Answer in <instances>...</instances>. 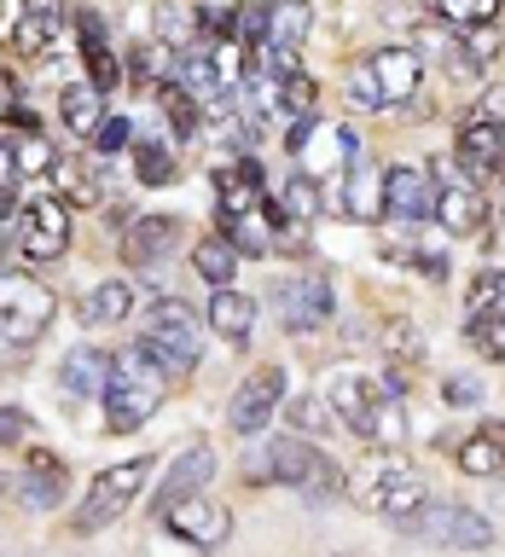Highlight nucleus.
I'll return each mask as SVG.
<instances>
[{"mask_svg": "<svg viewBox=\"0 0 505 557\" xmlns=\"http://www.w3.org/2000/svg\"><path fill=\"white\" fill-rule=\"evenodd\" d=\"M308 139H313V116H296V122H291V134H285V151H291V157H303V151H308Z\"/></svg>", "mask_w": 505, "mask_h": 557, "instance_id": "49530a36", "label": "nucleus"}, {"mask_svg": "<svg viewBox=\"0 0 505 557\" xmlns=\"http://www.w3.org/2000/svg\"><path fill=\"white\" fill-rule=\"evenodd\" d=\"M285 389H291L285 366H256V372L226 395V430L233 435H261L273 424V412L285 407Z\"/></svg>", "mask_w": 505, "mask_h": 557, "instance_id": "9b49d317", "label": "nucleus"}, {"mask_svg": "<svg viewBox=\"0 0 505 557\" xmlns=\"http://www.w3.org/2000/svg\"><path fill=\"white\" fill-rule=\"evenodd\" d=\"M331 308H337V296H331V278L325 273H296L285 278V285L273 290V313H279V325L285 331H320L331 320Z\"/></svg>", "mask_w": 505, "mask_h": 557, "instance_id": "ddd939ff", "label": "nucleus"}, {"mask_svg": "<svg viewBox=\"0 0 505 557\" xmlns=\"http://www.w3.org/2000/svg\"><path fill=\"white\" fill-rule=\"evenodd\" d=\"M348 499H355L360 511H378V517L401 522V517H418L430 505V482L418 476L407 459H372L348 476Z\"/></svg>", "mask_w": 505, "mask_h": 557, "instance_id": "423d86ee", "label": "nucleus"}, {"mask_svg": "<svg viewBox=\"0 0 505 557\" xmlns=\"http://www.w3.org/2000/svg\"><path fill=\"white\" fill-rule=\"evenodd\" d=\"M256 7H273V0H256Z\"/></svg>", "mask_w": 505, "mask_h": 557, "instance_id": "09e8293b", "label": "nucleus"}, {"mask_svg": "<svg viewBox=\"0 0 505 557\" xmlns=\"http://www.w3.org/2000/svg\"><path fill=\"white\" fill-rule=\"evenodd\" d=\"M435 215V186H430V169L418 163H395L383 174V221H395L401 233H412L418 221Z\"/></svg>", "mask_w": 505, "mask_h": 557, "instance_id": "2eb2a0df", "label": "nucleus"}, {"mask_svg": "<svg viewBox=\"0 0 505 557\" xmlns=\"http://www.w3.org/2000/svg\"><path fill=\"white\" fill-rule=\"evenodd\" d=\"M279 104H285L291 116H313L320 111V87H313L303 70H291V76H279Z\"/></svg>", "mask_w": 505, "mask_h": 557, "instance_id": "e433bc0d", "label": "nucleus"}, {"mask_svg": "<svg viewBox=\"0 0 505 557\" xmlns=\"http://www.w3.org/2000/svg\"><path fill=\"white\" fill-rule=\"evenodd\" d=\"M151 24H157V41H163V47H174V52H186V47H198V41H204V29H198V12H192V7H181V0H157Z\"/></svg>", "mask_w": 505, "mask_h": 557, "instance_id": "c756f323", "label": "nucleus"}, {"mask_svg": "<svg viewBox=\"0 0 505 557\" xmlns=\"http://www.w3.org/2000/svg\"><path fill=\"white\" fill-rule=\"evenodd\" d=\"M157 104H163L174 139H181V146H192V139H198V128H204V104L192 99L181 82H163V87H157Z\"/></svg>", "mask_w": 505, "mask_h": 557, "instance_id": "7c9ffc66", "label": "nucleus"}, {"mask_svg": "<svg viewBox=\"0 0 505 557\" xmlns=\"http://www.w3.org/2000/svg\"><path fill=\"white\" fill-rule=\"evenodd\" d=\"M76 41H82V52H99L104 47V17L87 7V12H76Z\"/></svg>", "mask_w": 505, "mask_h": 557, "instance_id": "37998d69", "label": "nucleus"}, {"mask_svg": "<svg viewBox=\"0 0 505 557\" xmlns=\"http://www.w3.org/2000/svg\"><path fill=\"white\" fill-rule=\"evenodd\" d=\"M435 7V17L442 24H453V29H488L500 17V7L505 0H430Z\"/></svg>", "mask_w": 505, "mask_h": 557, "instance_id": "f704fd0d", "label": "nucleus"}, {"mask_svg": "<svg viewBox=\"0 0 505 557\" xmlns=\"http://www.w3.org/2000/svg\"><path fill=\"white\" fill-rule=\"evenodd\" d=\"M453 465H459L465 476H482V482L505 476V418H482V424L459 442Z\"/></svg>", "mask_w": 505, "mask_h": 557, "instance_id": "5701e85b", "label": "nucleus"}, {"mask_svg": "<svg viewBox=\"0 0 505 557\" xmlns=\"http://www.w3.org/2000/svg\"><path fill=\"white\" fill-rule=\"evenodd\" d=\"M64 17H70V0H24V17H17V29H12V47L17 52H47L52 41H59Z\"/></svg>", "mask_w": 505, "mask_h": 557, "instance_id": "a878e982", "label": "nucleus"}, {"mask_svg": "<svg viewBox=\"0 0 505 557\" xmlns=\"http://www.w3.org/2000/svg\"><path fill=\"white\" fill-rule=\"evenodd\" d=\"M395 529L412 534V540H430V546H447V552H482V546H494L488 517L470 511V505H424L418 517H401Z\"/></svg>", "mask_w": 505, "mask_h": 557, "instance_id": "1a4fd4ad", "label": "nucleus"}, {"mask_svg": "<svg viewBox=\"0 0 505 557\" xmlns=\"http://www.w3.org/2000/svg\"><path fill=\"white\" fill-rule=\"evenodd\" d=\"M181 233L186 226L174 215H139L128 226V238H122V261H128V268H157L169 250H181Z\"/></svg>", "mask_w": 505, "mask_h": 557, "instance_id": "4be33fe9", "label": "nucleus"}, {"mask_svg": "<svg viewBox=\"0 0 505 557\" xmlns=\"http://www.w3.org/2000/svg\"><path fill=\"white\" fill-rule=\"evenodd\" d=\"M285 418L296 424V435H325L337 412H331V400H325V395H296L291 407H285Z\"/></svg>", "mask_w": 505, "mask_h": 557, "instance_id": "c9c22d12", "label": "nucleus"}, {"mask_svg": "<svg viewBox=\"0 0 505 557\" xmlns=\"http://www.w3.org/2000/svg\"><path fill=\"white\" fill-rule=\"evenodd\" d=\"M465 343L494 366L505 360V273L500 268H482L465 285Z\"/></svg>", "mask_w": 505, "mask_h": 557, "instance_id": "6e6552de", "label": "nucleus"}, {"mask_svg": "<svg viewBox=\"0 0 505 557\" xmlns=\"http://www.w3.org/2000/svg\"><path fill=\"white\" fill-rule=\"evenodd\" d=\"M12 494L24 511H59L64 494H70V470L59 453H35V459L24 465V476L12 482Z\"/></svg>", "mask_w": 505, "mask_h": 557, "instance_id": "aec40b11", "label": "nucleus"}, {"mask_svg": "<svg viewBox=\"0 0 505 557\" xmlns=\"http://www.w3.org/2000/svg\"><path fill=\"white\" fill-rule=\"evenodd\" d=\"M163 529L181 534L198 557H209V552H221L226 540H233V511L215 505V499H204V494H192V499L174 505V511H163Z\"/></svg>", "mask_w": 505, "mask_h": 557, "instance_id": "4468645a", "label": "nucleus"}, {"mask_svg": "<svg viewBox=\"0 0 505 557\" xmlns=\"http://www.w3.org/2000/svg\"><path fill=\"white\" fill-rule=\"evenodd\" d=\"M151 465H157L151 453H134V459H122V465L94 470L82 505L70 511V529H76V534H99V529H111L122 511H134V499L146 494V482H151Z\"/></svg>", "mask_w": 505, "mask_h": 557, "instance_id": "39448f33", "label": "nucleus"}, {"mask_svg": "<svg viewBox=\"0 0 505 557\" xmlns=\"http://www.w3.org/2000/svg\"><path fill=\"white\" fill-rule=\"evenodd\" d=\"M7 157H12L17 181H41V174H52V169L64 163L59 146H52L47 134H7Z\"/></svg>", "mask_w": 505, "mask_h": 557, "instance_id": "cd10ccee", "label": "nucleus"}, {"mask_svg": "<svg viewBox=\"0 0 505 557\" xmlns=\"http://www.w3.org/2000/svg\"><path fill=\"white\" fill-rule=\"evenodd\" d=\"M325 400H331V412H337V424H348L366 447H401L407 442V407H401V395H390L366 372H337Z\"/></svg>", "mask_w": 505, "mask_h": 557, "instance_id": "f03ea898", "label": "nucleus"}, {"mask_svg": "<svg viewBox=\"0 0 505 557\" xmlns=\"http://www.w3.org/2000/svg\"><path fill=\"white\" fill-rule=\"evenodd\" d=\"M134 302H139L134 278H99V285L82 296V325H122L134 313Z\"/></svg>", "mask_w": 505, "mask_h": 557, "instance_id": "bb28decb", "label": "nucleus"}, {"mask_svg": "<svg viewBox=\"0 0 505 557\" xmlns=\"http://www.w3.org/2000/svg\"><path fill=\"white\" fill-rule=\"evenodd\" d=\"M482 64H494V41H488V35H477V41H453V47H447V70H453V76H477Z\"/></svg>", "mask_w": 505, "mask_h": 557, "instance_id": "58836bf2", "label": "nucleus"}, {"mask_svg": "<svg viewBox=\"0 0 505 557\" xmlns=\"http://www.w3.org/2000/svg\"><path fill=\"white\" fill-rule=\"evenodd\" d=\"M204 325L215 331V337H221L226 348H244V343H250V331H256V302H250L244 290L221 285L215 296H209V313H204Z\"/></svg>", "mask_w": 505, "mask_h": 557, "instance_id": "b1692460", "label": "nucleus"}, {"mask_svg": "<svg viewBox=\"0 0 505 557\" xmlns=\"http://www.w3.org/2000/svg\"><path fill=\"white\" fill-rule=\"evenodd\" d=\"M17 250H24L29 261H59L70 250V209L64 198H29L24 209H17Z\"/></svg>", "mask_w": 505, "mask_h": 557, "instance_id": "f8f14e48", "label": "nucleus"}, {"mask_svg": "<svg viewBox=\"0 0 505 557\" xmlns=\"http://www.w3.org/2000/svg\"><path fill=\"white\" fill-rule=\"evenodd\" d=\"M453 163H459L477 186L500 181V174H505V122L470 116L459 128V139H453Z\"/></svg>", "mask_w": 505, "mask_h": 557, "instance_id": "dca6fc26", "label": "nucleus"}, {"mask_svg": "<svg viewBox=\"0 0 505 557\" xmlns=\"http://www.w3.org/2000/svg\"><path fill=\"white\" fill-rule=\"evenodd\" d=\"M192 268H198V278H204V285H226V278H233L238 273V250H233V244H226V233H209V238H198V244H192Z\"/></svg>", "mask_w": 505, "mask_h": 557, "instance_id": "473e14b6", "label": "nucleus"}, {"mask_svg": "<svg viewBox=\"0 0 505 557\" xmlns=\"http://www.w3.org/2000/svg\"><path fill=\"white\" fill-rule=\"evenodd\" d=\"M111 366H116V355H104V348H94V343H76L59 366L64 395H99L104 400V389H111Z\"/></svg>", "mask_w": 505, "mask_h": 557, "instance_id": "393cba45", "label": "nucleus"}, {"mask_svg": "<svg viewBox=\"0 0 505 557\" xmlns=\"http://www.w3.org/2000/svg\"><path fill=\"white\" fill-rule=\"evenodd\" d=\"M209 476H215V447L204 442H186L181 453H174V465L163 470V482H157V499H151V511L163 517V511H174L181 499H192V494H204L209 487Z\"/></svg>", "mask_w": 505, "mask_h": 557, "instance_id": "f3484780", "label": "nucleus"}, {"mask_svg": "<svg viewBox=\"0 0 505 557\" xmlns=\"http://www.w3.org/2000/svg\"><path fill=\"white\" fill-rule=\"evenodd\" d=\"M383 348H390L395 366H407V360L424 355V331H418L412 320H390V325H383Z\"/></svg>", "mask_w": 505, "mask_h": 557, "instance_id": "4c0bfd02", "label": "nucleus"}, {"mask_svg": "<svg viewBox=\"0 0 505 557\" xmlns=\"http://www.w3.org/2000/svg\"><path fill=\"white\" fill-rule=\"evenodd\" d=\"M500 186H505V174H500Z\"/></svg>", "mask_w": 505, "mask_h": 557, "instance_id": "3c124183", "label": "nucleus"}, {"mask_svg": "<svg viewBox=\"0 0 505 557\" xmlns=\"http://www.w3.org/2000/svg\"><path fill=\"white\" fill-rule=\"evenodd\" d=\"M250 482H285L308 505H325V499H337L348 487L343 465L313 447L308 435H273L268 447H256L250 453Z\"/></svg>", "mask_w": 505, "mask_h": 557, "instance_id": "f257e3e1", "label": "nucleus"}, {"mask_svg": "<svg viewBox=\"0 0 505 557\" xmlns=\"http://www.w3.org/2000/svg\"><path fill=\"white\" fill-rule=\"evenodd\" d=\"M169 395V372L157 366L146 348H122L111 366V389H104V430L111 435H134L139 424H151L157 407Z\"/></svg>", "mask_w": 505, "mask_h": 557, "instance_id": "7ed1b4c3", "label": "nucleus"}, {"mask_svg": "<svg viewBox=\"0 0 505 557\" xmlns=\"http://www.w3.org/2000/svg\"><path fill=\"white\" fill-rule=\"evenodd\" d=\"M12 244H17V226H7V221H0V261L12 256Z\"/></svg>", "mask_w": 505, "mask_h": 557, "instance_id": "de8ad7c7", "label": "nucleus"}, {"mask_svg": "<svg viewBox=\"0 0 505 557\" xmlns=\"http://www.w3.org/2000/svg\"><path fill=\"white\" fill-rule=\"evenodd\" d=\"M348 104H366V111H383V104H390L378 94V82H372V70H366V64L348 70Z\"/></svg>", "mask_w": 505, "mask_h": 557, "instance_id": "79ce46f5", "label": "nucleus"}, {"mask_svg": "<svg viewBox=\"0 0 505 557\" xmlns=\"http://www.w3.org/2000/svg\"><path fill=\"white\" fill-rule=\"evenodd\" d=\"M0 355H7V343H0Z\"/></svg>", "mask_w": 505, "mask_h": 557, "instance_id": "8fccbe9b", "label": "nucleus"}, {"mask_svg": "<svg viewBox=\"0 0 505 557\" xmlns=\"http://www.w3.org/2000/svg\"><path fill=\"white\" fill-rule=\"evenodd\" d=\"M442 395L453 400V407H477V400H482V383H477V377H447Z\"/></svg>", "mask_w": 505, "mask_h": 557, "instance_id": "a18cd8bd", "label": "nucleus"}, {"mask_svg": "<svg viewBox=\"0 0 505 557\" xmlns=\"http://www.w3.org/2000/svg\"><path fill=\"white\" fill-rule=\"evenodd\" d=\"M52 313H59V296H52L47 278L0 273V343H7L12 355H29V348L47 337Z\"/></svg>", "mask_w": 505, "mask_h": 557, "instance_id": "0eeeda50", "label": "nucleus"}, {"mask_svg": "<svg viewBox=\"0 0 505 557\" xmlns=\"http://www.w3.org/2000/svg\"><path fill=\"white\" fill-rule=\"evenodd\" d=\"M59 116H64L70 134H94L99 122H104V94H99L94 82H70L64 94H59Z\"/></svg>", "mask_w": 505, "mask_h": 557, "instance_id": "c85d7f7f", "label": "nucleus"}, {"mask_svg": "<svg viewBox=\"0 0 505 557\" xmlns=\"http://www.w3.org/2000/svg\"><path fill=\"white\" fill-rule=\"evenodd\" d=\"M134 343L146 348L169 377H186V372H198V360H204V320L181 302V296H163V302H151L139 313Z\"/></svg>", "mask_w": 505, "mask_h": 557, "instance_id": "20e7f679", "label": "nucleus"}, {"mask_svg": "<svg viewBox=\"0 0 505 557\" xmlns=\"http://www.w3.org/2000/svg\"><path fill=\"white\" fill-rule=\"evenodd\" d=\"M87 139H94V151H99V157H116V151H128L139 134H134V122H128V116H104Z\"/></svg>", "mask_w": 505, "mask_h": 557, "instance_id": "ea45409f", "label": "nucleus"}, {"mask_svg": "<svg viewBox=\"0 0 505 557\" xmlns=\"http://www.w3.org/2000/svg\"><path fill=\"white\" fill-rule=\"evenodd\" d=\"M337 139H343V169H348V198H343V209L355 221H383V174L372 169V157L360 151V139L348 134V128H337Z\"/></svg>", "mask_w": 505, "mask_h": 557, "instance_id": "6ab92c4d", "label": "nucleus"}, {"mask_svg": "<svg viewBox=\"0 0 505 557\" xmlns=\"http://www.w3.org/2000/svg\"><path fill=\"white\" fill-rule=\"evenodd\" d=\"M279 209H285V221L313 226V221L325 215V191H320V181H313V174H291V181L279 186Z\"/></svg>", "mask_w": 505, "mask_h": 557, "instance_id": "2f4dec72", "label": "nucleus"}, {"mask_svg": "<svg viewBox=\"0 0 505 557\" xmlns=\"http://www.w3.org/2000/svg\"><path fill=\"white\" fill-rule=\"evenodd\" d=\"M366 70H372L378 94L390 104H412L418 82H424V59H418L412 47H378L372 59H366Z\"/></svg>", "mask_w": 505, "mask_h": 557, "instance_id": "412c9836", "label": "nucleus"}, {"mask_svg": "<svg viewBox=\"0 0 505 557\" xmlns=\"http://www.w3.org/2000/svg\"><path fill=\"white\" fill-rule=\"evenodd\" d=\"M82 59H87V82H94L99 94H116V82H122L116 52H111V47H99V52H82Z\"/></svg>", "mask_w": 505, "mask_h": 557, "instance_id": "a19ab883", "label": "nucleus"}, {"mask_svg": "<svg viewBox=\"0 0 505 557\" xmlns=\"http://www.w3.org/2000/svg\"><path fill=\"white\" fill-rule=\"evenodd\" d=\"M24 435H29V412L24 407H0V447L24 442Z\"/></svg>", "mask_w": 505, "mask_h": 557, "instance_id": "c03bdc74", "label": "nucleus"}, {"mask_svg": "<svg viewBox=\"0 0 505 557\" xmlns=\"http://www.w3.org/2000/svg\"><path fill=\"white\" fill-rule=\"evenodd\" d=\"M308 29H313V7H308V0H279L273 24H268V41H261L268 76H291L296 52H303V41H308Z\"/></svg>", "mask_w": 505, "mask_h": 557, "instance_id": "a211bd4d", "label": "nucleus"}, {"mask_svg": "<svg viewBox=\"0 0 505 557\" xmlns=\"http://www.w3.org/2000/svg\"><path fill=\"white\" fill-rule=\"evenodd\" d=\"M430 181H442V186H435V221H442V233L477 238L482 226H488V191L470 181L465 169L453 174V157H435V163H430Z\"/></svg>", "mask_w": 505, "mask_h": 557, "instance_id": "9d476101", "label": "nucleus"}, {"mask_svg": "<svg viewBox=\"0 0 505 557\" xmlns=\"http://www.w3.org/2000/svg\"><path fill=\"white\" fill-rule=\"evenodd\" d=\"M134 181H139V186H169V181H174V151H169V139H134Z\"/></svg>", "mask_w": 505, "mask_h": 557, "instance_id": "72a5a7b5", "label": "nucleus"}]
</instances>
